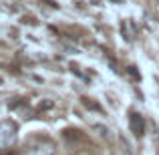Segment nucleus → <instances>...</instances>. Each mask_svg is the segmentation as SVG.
<instances>
[{"label":"nucleus","mask_w":159,"mask_h":155,"mask_svg":"<svg viewBox=\"0 0 159 155\" xmlns=\"http://www.w3.org/2000/svg\"><path fill=\"white\" fill-rule=\"evenodd\" d=\"M52 145L51 143H34V147H28L24 155H52Z\"/></svg>","instance_id":"obj_3"},{"label":"nucleus","mask_w":159,"mask_h":155,"mask_svg":"<svg viewBox=\"0 0 159 155\" xmlns=\"http://www.w3.org/2000/svg\"><path fill=\"white\" fill-rule=\"evenodd\" d=\"M93 2H95V4H101V0H93Z\"/></svg>","instance_id":"obj_4"},{"label":"nucleus","mask_w":159,"mask_h":155,"mask_svg":"<svg viewBox=\"0 0 159 155\" xmlns=\"http://www.w3.org/2000/svg\"><path fill=\"white\" fill-rule=\"evenodd\" d=\"M129 129H131V133L135 137H141L145 133V121L139 113H135V111L129 113Z\"/></svg>","instance_id":"obj_2"},{"label":"nucleus","mask_w":159,"mask_h":155,"mask_svg":"<svg viewBox=\"0 0 159 155\" xmlns=\"http://www.w3.org/2000/svg\"><path fill=\"white\" fill-rule=\"evenodd\" d=\"M16 133L18 127L12 121H2L0 123V149H10L16 143Z\"/></svg>","instance_id":"obj_1"}]
</instances>
